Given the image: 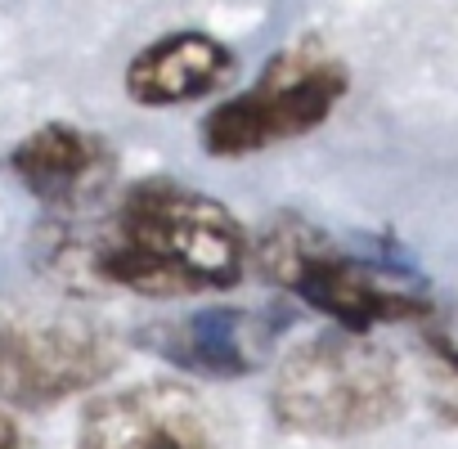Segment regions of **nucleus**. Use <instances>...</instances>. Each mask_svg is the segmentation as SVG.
Instances as JSON below:
<instances>
[{
  "instance_id": "obj_11",
  "label": "nucleus",
  "mask_w": 458,
  "mask_h": 449,
  "mask_svg": "<svg viewBox=\"0 0 458 449\" xmlns=\"http://www.w3.org/2000/svg\"><path fill=\"white\" fill-rule=\"evenodd\" d=\"M0 342H5V315H0Z\"/></svg>"
},
{
  "instance_id": "obj_3",
  "label": "nucleus",
  "mask_w": 458,
  "mask_h": 449,
  "mask_svg": "<svg viewBox=\"0 0 458 449\" xmlns=\"http://www.w3.org/2000/svg\"><path fill=\"white\" fill-rule=\"evenodd\" d=\"M252 261L270 284L288 288L293 297H301L306 306H315L351 333H369L373 324L422 319L431 310V301L400 270L337 248L301 216H270L252 239Z\"/></svg>"
},
{
  "instance_id": "obj_5",
  "label": "nucleus",
  "mask_w": 458,
  "mask_h": 449,
  "mask_svg": "<svg viewBox=\"0 0 458 449\" xmlns=\"http://www.w3.org/2000/svg\"><path fill=\"white\" fill-rule=\"evenodd\" d=\"M113 364L117 346L86 319H19L5 324L0 342V391L23 404H55L104 382Z\"/></svg>"
},
{
  "instance_id": "obj_9",
  "label": "nucleus",
  "mask_w": 458,
  "mask_h": 449,
  "mask_svg": "<svg viewBox=\"0 0 458 449\" xmlns=\"http://www.w3.org/2000/svg\"><path fill=\"white\" fill-rule=\"evenodd\" d=\"M239 59L211 32H166L126 64V95L144 108L198 104L234 77Z\"/></svg>"
},
{
  "instance_id": "obj_6",
  "label": "nucleus",
  "mask_w": 458,
  "mask_h": 449,
  "mask_svg": "<svg viewBox=\"0 0 458 449\" xmlns=\"http://www.w3.org/2000/svg\"><path fill=\"white\" fill-rule=\"evenodd\" d=\"M77 449H216V427L193 391L144 382L95 395L81 413Z\"/></svg>"
},
{
  "instance_id": "obj_10",
  "label": "nucleus",
  "mask_w": 458,
  "mask_h": 449,
  "mask_svg": "<svg viewBox=\"0 0 458 449\" xmlns=\"http://www.w3.org/2000/svg\"><path fill=\"white\" fill-rule=\"evenodd\" d=\"M0 449H28V440H23V431L10 413H0Z\"/></svg>"
},
{
  "instance_id": "obj_8",
  "label": "nucleus",
  "mask_w": 458,
  "mask_h": 449,
  "mask_svg": "<svg viewBox=\"0 0 458 449\" xmlns=\"http://www.w3.org/2000/svg\"><path fill=\"white\" fill-rule=\"evenodd\" d=\"M10 166L32 198L72 216V211L90 207L95 198H104V189L113 180V148L95 131H81L68 122H46L14 144Z\"/></svg>"
},
{
  "instance_id": "obj_1",
  "label": "nucleus",
  "mask_w": 458,
  "mask_h": 449,
  "mask_svg": "<svg viewBox=\"0 0 458 449\" xmlns=\"http://www.w3.org/2000/svg\"><path fill=\"white\" fill-rule=\"evenodd\" d=\"M252 239L239 216L180 180H140L99 230L59 220L41 234V266L77 288H122L140 297H193L239 288Z\"/></svg>"
},
{
  "instance_id": "obj_2",
  "label": "nucleus",
  "mask_w": 458,
  "mask_h": 449,
  "mask_svg": "<svg viewBox=\"0 0 458 449\" xmlns=\"http://www.w3.org/2000/svg\"><path fill=\"white\" fill-rule=\"evenodd\" d=\"M270 409L297 436L346 440L404 413V377L395 355L364 333H319L279 360Z\"/></svg>"
},
{
  "instance_id": "obj_4",
  "label": "nucleus",
  "mask_w": 458,
  "mask_h": 449,
  "mask_svg": "<svg viewBox=\"0 0 458 449\" xmlns=\"http://www.w3.org/2000/svg\"><path fill=\"white\" fill-rule=\"evenodd\" d=\"M346 90H351L346 64L328 46L306 37L279 50L243 95L225 99L207 113L202 144L211 157L266 153L284 140H297L324 126L333 108L346 99Z\"/></svg>"
},
{
  "instance_id": "obj_7",
  "label": "nucleus",
  "mask_w": 458,
  "mask_h": 449,
  "mask_svg": "<svg viewBox=\"0 0 458 449\" xmlns=\"http://www.w3.org/2000/svg\"><path fill=\"white\" fill-rule=\"evenodd\" d=\"M270 342H275V319L243 306H207L184 319L153 324L140 337V346L153 351L157 360L211 382H234L257 373L270 355Z\"/></svg>"
}]
</instances>
